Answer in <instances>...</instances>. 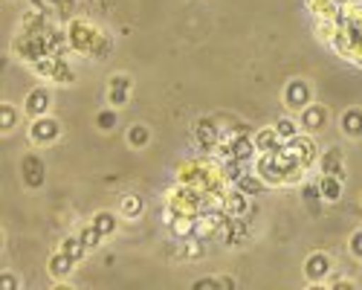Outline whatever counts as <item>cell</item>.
I'll use <instances>...</instances> for the list:
<instances>
[{
  "label": "cell",
  "instance_id": "obj_4",
  "mask_svg": "<svg viewBox=\"0 0 362 290\" xmlns=\"http://www.w3.org/2000/svg\"><path fill=\"white\" fill-rule=\"evenodd\" d=\"M310 102H313V87L305 79H293V81L284 84V105L290 110L298 113V110H305Z\"/></svg>",
  "mask_w": 362,
  "mask_h": 290
},
{
  "label": "cell",
  "instance_id": "obj_15",
  "mask_svg": "<svg viewBox=\"0 0 362 290\" xmlns=\"http://www.w3.org/2000/svg\"><path fill=\"white\" fill-rule=\"evenodd\" d=\"M339 128L348 139H359L362 137V108H348L339 116Z\"/></svg>",
  "mask_w": 362,
  "mask_h": 290
},
{
  "label": "cell",
  "instance_id": "obj_23",
  "mask_svg": "<svg viewBox=\"0 0 362 290\" xmlns=\"http://www.w3.org/2000/svg\"><path fill=\"white\" fill-rule=\"evenodd\" d=\"M18 120H21L18 108L9 105V102H4V108H0V128H4V134L15 131V128H18Z\"/></svg>",
  "mask_w": 362,
  "mask_h": 290
},
{
  "label": "cell",
  "instance_id": "obj_9",
  "mask_svg": "<svg viewBox=\"0 0 362 290\" xmlns=\"http://www.w3.org/2000/svg\"><path fill=\"white\" fill-rule=\"evenodd\" d=\"M194 139L203 151H215L218 142H221V128H218V120L215 116H203L194 128Z\"/></svg>",
  "mask_w": 362,
  "mask_h": 290
},
{
  "label": "cell",
  "instance_id": "obj_11",
  "mask_svg": "<svg viewBox=\"0 0 362 290\" xmlns=\"http://www.w3.org/2000/svg\"><path fill=\"white\" fill-rule=\"evenodd\" d=\"M47 270H49L52 282H67V279L73 276V270H76V258H73V255H67L64 250H58V253H52V255H49Z\"/></svg>",
  "mask_w": 362,
  "mask_h": 290
},
{
  "label": "cell",
  "instance_id": "obj_28",
  "mask_svg": "<svg viewBox=\"0 0 362 290\" xmlns=\"http://www.w3.org/2000/svg\"><path fill=\"white\" fill-rule=\"evenodd\" d=\"M192 287H194V290H203V287H215V290H218V287H221V279H218V276H206V279L192 282Z\"/></svg>",
  "mask_w": 362,
  "mask_h": 290
},
{
  "label": "cell",
  "instance_id": "obj_26",
  "mask_svg": "<svg viewBox=\"0 0 362 290\" xmlns=\"http://www.w3.org/2000/svg\"><path fill=\"white\" fill-rule=\"evenodd\" d=\"M139 212H142V200H139L136 195H128V197H122V218L134 221V218H139Z\"/></svg>",
  "mask_w": 362,
  "mask_h": 290
},
{
  "label": "cell",
  "instance_id": "obj_12",
  "mask_svg": "<svg viewBox=\"0 0 362 290\" xmlns=\"http://www.w3.org/2000/svg\"><path fill=\"white\" fill-rule=\"evenodd\" d=\"M221 207H223V212L229 218H247L250 215V195L235 189V192H229V195L221 197Z\"/></svg>",
  "mask_w": 362,
  "mask_h": 290
},
{
  "label": "cell",
  "instance_id": "obj_24",
  "mask_svg": "<svg viewBox=\"0 0 362 290\" xmlns=\"http://www.w3.org/2000/svg\"><path fill=\"white\" fill-rule=\"evenodd\" d=\"M148 142H151V131L142 122H136V125L128 128V145H131V149H145Z\"/></svg>",
  "mask_w": 362,
  "mask_h": 290
},
{
  "label": "cell",
  "instance_id": "obj_3",
  "mask_svg": "<svg viewBox=\"0 0 362 290\" xmlns=\"http://www.w3.org/2000/svg\"><path fill=\"white\" fill-rule=\"evenodd\" d=\"M334 273V258L327 253H310L305 258V279L308 284H325Z\"/></svg>",
  "mask_w": 362,
  "mask_h": 290
},
{
  "label": "cell",
  "instance_id": "obj_20",
  "mask_svg": "<svg viewBox=\"0 0 362 290\" xmlns=\"http://www.w3.org/2000/svg\"><path fill=\"white\" fill-rule=\"evenodd\" d=\"M116 125H119V108L107 105L105 110L96 113V128H99V131H113Z\"/></svg>",
  "mask_w": 362,
  "mask_h": 290
},
{
  "label": "cell",
  "instance_id": "obj_29",
  "mask_svg": "<svg viewBox=\"0 0 362 290\" xmlns=\"http://www.w3.org/2000/svg\"><path fill=\"white\" fill-rule=\"evenodd\" d=\"M0 287H4V290H18L21 284H18V279L12 273H4V276H0Z\"/></svg>",
  "mask_w": 362,
  "mask_h": 290
},
{
  "label": "cell",
  "instance_id": "obj_2",
  "mask_svg": "<svg viewBox=\"0 0 362 290\" xmlns=\"http://www.w3.org/2000/svg\"><path fill=\"white\" fill-rule=\"evenodd\" d=\"M21 180L26 189H41L47 180V163L41 160L38 151H26L21 157Z\"/></svg>",
  "mask_w": 362,
  "mask_h": 290
},
{
  "label": "cell",
  "instance_id": "obj_14",
  "mask_svg": "<svg viewBox=\"0 0 362 290\" xmlns=\"http://www.w3.org/2000/svg\"><path fill=\"white\" fill-rule=\"evenodd\" d=\"M252 142H255V149H258L261 154H276V151L284 149V139H281V134L276 131V125H273V128H261V131L252 137Z\"/></svg>",
  "mask_w": 362,
  "mask_h": 290
},
{
  "label": "cell",
  "instance_id": "obj_1",
  "mask_svg": "<svg viewBox=\"0 0 362 290\" xmlns=\"http://www.w3.org/2000/svg\"><path fill=\"white\" fill-rule=\"evenodd\" d=\"M29 142L35 145V149H47V145H52L58 137H62V122L55 120V116H35L33 122H29Z\"/></svg>",
  "mask_w": 362,
  "mask_h": 290
},
{
  "label": "cell",
  "instance_id": "obj_25",
  "mask_svg": "<svg viewBox=\"0 0 362 290\" xmlns=\"http://www.w3.org/2000/svg\"><path fill=\"white\" fill-rule=\"evenodd\" d=\"M276 131L287 142V139H293V137L301 134V125H298V120H293V116H281V120H276Z\"/></svg>",
  "mask_w": 362,
  "mask_h": 290
},
{
  "label": "cell",
  "instance_id": "obj_22",
  "mask_svg": "<svg viewBox=\"0 0 362 290\" xmlns=\"http://www.w3.org/2000/svg\"><path fill=\"white\" fill-rule=\"evenodd\" d=\"M58 250H64V253H67V255H73L76 261H81V258H84V253H87V247H84V241H81L78 232H73V236H67Z\"/></svg>",
  "mask_w": 362,
  "mask_h": 290
},
{
  "label": "cell",
  "instance_id": "obj_21",
  "mask_svg": "<svg viewBox=\"0 0 362 290\" xmlns=\"http://www.w3.org/2000/svg\"><path fill=\"white\" fill-rule=\"evenodd\" d=\"M93 224L99 226V232H102L105 238H110L113 232H116V226H119L116 212H107V209H105V212H96V215H93Z\"/></svg>",
  "mask_w": 362,
  "mask_h": 290
},
{
  "label": "cell",
  "instance_id": "obj_5",
  "mask_svg": "<svg viewBox=\"0 0 362 290\" xmlns=\"http://www.w3.org/2000/svg\"><path fill=\"white\" fill-rule=\"evenodd\" d=\"M327 120H330V113H327V108L319 105V102H310L305 110H298V125H301V131H305V134H319V131H325V128H327Z\"/></svg>",
  "mask_w": 362,
  "mask_h": 290
},
{
  "label": "cell",
  "instance_id": "obj_27",
  "mask_svg": "<svg viewBox=\"0 0 362 290\" xmlns=\"http://www.w3.org/2000/svg\"><path fill=\"white\" fill-rule=\"evenodd\" d=\"M348 250H351V255H354V258H359V261H362V229H356L354 236L348 238Z\"/></svg>",
  "mask_w": 362,
  "mask_h": 290
},
{
  "label": "cell",
  "instance_id": "obj_18",
  "mask_svg": "<svg viewBox=\"0 0 362 290\" xmlns=\"http://www.w3.org/2000/svg\"><path fill=\"white\" fill-rule=\"evenodd\" d=\"M264 186H267V183H264V178H261L258 171H255V174H240V178H238V183H235V189L247 192L250 197H255V195H258Z\"/></svg>",
  "mask_w": 362,
  "mask_h": 290
},
{
  "label": "cell",
  "instance_id": "obj_30",
  "mask_svg": "<svg viewBox=\"0 0 362 290\" xmlns=\"http://www.w3.org/2000/svg\"><path fill=\"white\" fill-rule=\"evenodd\" d=\"M221 287H223V290H235V279L223 276V279H221Z\"/></svg>",
  "mask_w": 362,
  "mask_h": 290
},
{
  "label": "cell",
  "instance_id": "obj_6",
  "mask_svg": "<svg viewBox=\"0 0 362 290\" xmlns=\"http://www.w3.org/2000/svg\"><path fill=\"white\" fill-rule=\"evenodd\" d=\"M52 108V91L49 87H33V91L26 93L23 99V113L29 116V120H35V116H47Z\"/></svg>",
  "mask_w": 362,
  "mask_h": 290
},
{
  "label": "cell",
  "instance_id": "obj_16",
  "mask_svg": "<svg viewBox=\"0 0 362 290\" xmlns=\"http://www.w3.org/2000/svg\"><path fill=\"white\" fill-rule=\"evenodd\" d=\"M316 183H319V192H322L325 203H339L342 200V189H345V180L342 178H334V174H322Z\"/></svg>",
  "mask_w": 362,
  "mask_h": 290
},
{
  "label": "cell",
  "instance_id": "obj_8",
  "mask_svg": "<svg viewBox=\"0 0 362 290\" xmlns=\"http://www.w3.org/2000/svg\"><path fill=\"white\" fill-rule=\"evenodd\" d=\"M99 38H102V35H99L87 21H76V23L70 26V44H73L76 50H81V52H93L96 44H99Z\"/></svg>",
  "mask_w": 362,
  "mask_h": 290
},
{
  "label": "cell",
  "instance_id": "obj_7",
  "mask_svg": "<svg viewBox=\"0 0 362 290\" xmlns=\"http://www.w3.org/2000/svg\"><path fill=\"white\" fill-rule=\"evenodd\" d=\"M131 87H134V81H131L128 73H113V76L107 79V105L125 108L128 99H131Z\"/></svg>",
  "mask_w": 362,
  "mask_h": 290
},
{
  "label": "cell",
  "instance_id": "obj_17",
  "mask_svg": "<svg viewBox=\"0 0 362 290\" xmlns=\"http://www.w3.org/2000/svg\"><path fill=\"white\" fill-rule=\"evenodd\" d=\"M301 200H305V207H308L313 215H319V212H322V203H325V197H322V192H319V183L301 186Z\"/></svg>",
  "mask_w": 362,
  "mask_h": 290
},
{
  "label": "cell",
  "instance_id": "obj_13",
  "mask_svg": "<svg viewBox=\"0 0 362 290\" xmlns=\"http://www.w3.org/2000/svg\"><path fill=\"white\" fill-rule=\"evenodd\" d=\"M316 163H319L322 174H334V178L345 180V154H342V149H327Z\"/></svg>",
  "mask_w": 362,
  "mask_h": 290
},
{
  "label": "cell",
  "instance_id": "obj_19",
  "mask_svg": "<svg viewBox=\"0 0 362 290\" xmlns=\"http://www.w3.org/2000/svg\"><path fill=\"white\" fill-rule=\"evenodd\" d=\"M78 236H81V241H84L87 250H96V247H102V241H105V236L99 232V226H96L93 221H90L87 226H81V229H78Z\"/></svg>",
  "mask_w": 362,
  "mask_h": 290
},
{
  "label": "cell",
  "instance_id": "obj_10",
  "mask_svg": "<svg viewBox=\"0 0 362 290\" xmlns=\"http://www.w3.org/2000/svg\"><path fill=\"white\" fill-rule=\"evenodd\" d=\"M221 151H223L226 157L238 160V163H247V160H252V154H255L258 149H255V142H252V137H250V134H240V137L226 139V142L221 145Z\"/></svg>",
  "mask_w": 362,
  "mask_h": 290
}]
</instances>
